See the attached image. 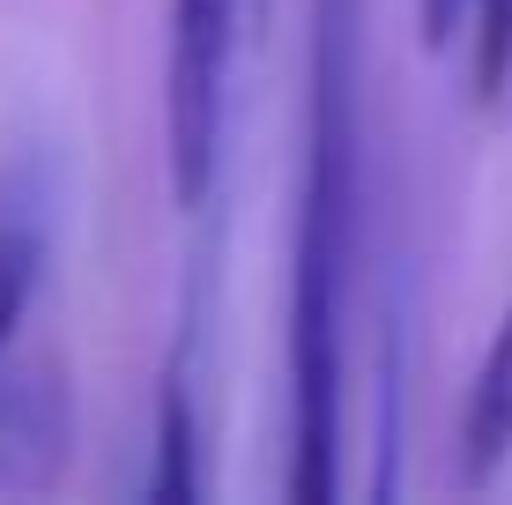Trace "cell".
Masks as SVG:
<instances>
[{"instance_id":"1","label":"cell","mask_w":512,"mask_h":505,"mask_svg":"<svg viewBox=\"0 0 512 505\" xmlns=\"http://www.w3.org/2000/svg\"><path fill=\"white\" fill-rule=\"evenodd\" d=\"M364 260V0H312L290 216V498L327 505L349 454V320Z\"/></svg>"},{"instance_id":"2","label":"cell","mask_w":512,"mask_h":505,"mask_svg":"<svg viewBox=\"0 0 512 505\" xmlns=\"http://www.w3.org/2000/svg\"><path fill=\"white\" fill-rule=\"evenodd\" d=\"M75 454V387L52 350L0 364V491H52Z\"/></svg>"},{"instance_id":"3","label":"cell","mask_w":512,"mask_h":505,"mask_svg":"<svg viewBox=\"0 0 512 505\" xmlns=\"http://www.w3.org/2000/svg\"><path fill=\"white\" fill-rule=\"evenodd\" d=\"M52 268V186L38 171H8L0 179V364L15 357L30 305Z\"/></svg>"},{"instance_id":"4","label":"cell","mask_w":512,"mask_h":505,"mask_svg":"<svg viewBox=\"0 0 512 505\" xmlns=\"http://www.w3.org/2000/svg\"><path fill=\"white\" fill-rule=\"evenodd\" d=\"M193 372L201 364H193V327H186L164 379H156V454H149V476H141V491L171 498V505H193L208 491V476H201L208 431H201V402H193Z\"/></svg>"},{"instance_id":"5","label":"cell","mask_w":512,"mask_h":505,"mask_svg":"<svg viewBox=\"0 0 512 505\" xmlns=\"http://www.w3.org/2000/svg\"><path fill=\"white\" fill-rule=\"evenodd\" d=\"M512 461V305L498 312L483 342V364L468 379V409H461V483L483 491L490 476Z\"/></svg>"},{"instance_id":"6","label":"cell","mask_w":512,"mask_h":505,"mask_svg":"<svg viewBox=\"0 0 512 505\" xmlns=\"http://www.w3.org/2000/svg\"><path fill=\"white\" fill-rule=\"evenodd\" d=\"M468 82H475V104H505V90H512V0H475L468 8Z\"/></svg>"},{"instance_id":"7","label":"cell","mask_w":512,"mask_h":505,"mask_svg":"<svg viewBox=\"0 0 512 505\" xmlns=\"http://www.w3.org/2000/svg\"><path fill=\"white\" fill-rule=\"evenodd\" d=\"M468 8H475V0H416V38L431 52H446V38L468 30Z\"/></svg>"}]
</instances>
